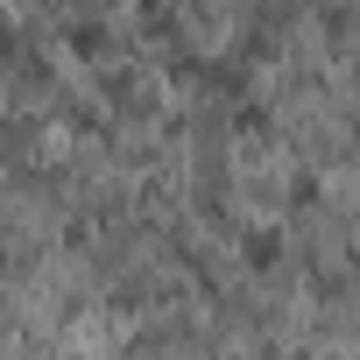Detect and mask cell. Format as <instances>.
Segmentation results:
<instances>
[{
    "label": "cell",
    "instance_id": "1",
    "mask_svg": "<svg viewBox=\"0 0 360 360\" xmlns=\"http://www.w3.org/2000/svg\"><path fill=\"white\" fill-rule=\"evenodd\" d=\"M276 262H283V233L276 226H255L248 233V269H276Z\"/></svg>",
    "mask_w": 360,
    "mask_h": 360
},
{
    "label": "cell",
    "instance_id": "2",
    "mask_svg": "<svg viewBox=\"0 0 360 360\" xmlns=\"http://www.w3.org/2000/svg\"><path fill=\"white\" fill-rule=\"evenodd\" d=\"M71 50H78V57H99L106 36H99V29H71Z\"/></svg>",
    "mask_w": 360,
    "mask_h": 360
}]
</instances>
